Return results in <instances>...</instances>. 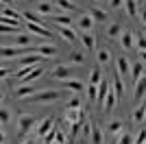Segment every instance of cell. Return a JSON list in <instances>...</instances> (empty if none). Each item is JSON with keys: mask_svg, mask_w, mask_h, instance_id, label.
<instances>
[{"mask_svg": "<svg viewBox=\"0 0 146 144\" xmlns=\"http://www.w3.org/2000/svg\"><path fill=\"white\" fill-rule=\"evenodd\" d=\"M31 98L35 103H55V101L61 98V92L59 90H44V92H39V94H33Z\"/></svg>", "mask_w": 146, "mask_h": 144, "instance_id": "cell-1", "label": "cell"}, {"mask_svg": "<svg viewBox=\"0 0 146 144\" xmlns=\"http://www.w3.org/2000/svg\"><path fill=\"white\" fill-rule=\"evenodd\" d=\"M33 127H35V118H33V116L20 114V118H18V135H26Z\"/></svg>", "mask_w": 146, "mask_h": 144, "instance_id": "cell-2", "label": "cell"}, {"mask_svg": "<svg viewBox=\"0 0 146 144\" xmlns=\"http://www.w3.org/2000/svg\"><path fill=\"white\" fill-rule=\"evenodd\" d=\"M26 29H29V33H35V35L44 37V39H50V31L44 29V24H35V22H26Z\"/></svg>", "mask_w": 146, "mask_h": 144, "instance_id": "cell-3", "label": "cell"}, {"mask_svg": "<svg viewBox=\"0 0 146 144\" xmlns=\"http://www.w3.org/2000/svg\"><path fill=\"white\" fill-rule=\"evenodd\" d=\"M50 77L57 79V81H68V79H70V68L59 63V66H55V70L50 72Z\"/></svg>", "mask_w": 146, "mask_h": 144, "instance_id": "cell-4", "label": "cell"}, {"mask_svg": "<svg viewBox=\"0 0 146 144\" xmlns=\"http://www.w3.org/2000/svg\"><path fill=\"white\" fill-rule=\"evenodd\" d=\"M2 59H11V57H15V55H22V53H26L24 50V46H2Z\"/></svg>", "mask_w": 146, "mask_h": 144, "instance_id": "cell-5", "label": "cell"}, {"mask_svg": "<svg viewBox=\"0 0 146 144\" xmlns=\"http://www.w3.org/2000/svg\"><path fill=\"white\" fill-rule=\"evenodd\" d=\"M94 24H96V20L92 18L90 13H85V15H81V18H79V29L85 31V33H90V31L94 29Z\"/></svg>", "mask_w": 146, "mask_h": 144, "instance_id": "cell-6", "label": "cell"}, {"mask_svg": "<svg viewBox=\"0 0 146 144\" xmlns=\"http://www.w3.org/2000/svg\"><path fill=\"white\" fill-rule=\"evenodd\" d=\"M52 118H44L42 122H39V125H37V135H39V138H44V135H46V133H50L52 131Z\"/></svg>", "mask_w": 146, "mask_h": 144, "instance_id": "cell-7", "label": "cell"}, {"mask_svg": "<svg viewBox=\"0 0 146 144\" xmlns=\"http://www.w3.org/2000/svg\"><path fill=\"white\" fill-rule=\"evenodd\" d=\"M133 37H135V35H131V31H122L120 44H122V48H124V50H131V48H133V44H135Z\"/></svg>", "mask_w": 146, "mask_h": 144, "instance_id": "cell-8", "label": "cell"}, {"mask_svg": "<svg viewBox=\"0 0 146 144\" xmlns=\"http://www.w3.org/2000/svg\"><path fill=\"white\" fill-rule=\"evenodd\" d=\"M144 94H146V74H144L142 79H137V81H135V94H133V98H135V101H140Z\"/></svg>", "mask_w": 146, "mask_h": 144, "instance_id": "cell-9", "label": "cell"}, {"mask_svg": "<svg viewBox=\"0 0 146 144\" xmlns=\"http://www.w3.org/2000/svg\"><path fill=\"white\" fill-rule=\"evenodd\" d=\"M107 94H109V85H107V81H100V85H98V98H96V105H105V101H107Z\"/></svg>", "mask_w": 146, "mask_h": 144, "instance_id": "cell-10", "label": "cell"}, {"mask_svg": "<svg viewBox=\"0 0 146 144\" xmlns=\"http://www.w3.org/2000/svg\"><path fill=\"white\" fill-rule=\"evenodd\" d=\"M63 118L68 122H79V120H83V109H66Z\"/></svg>", "mask_w": 146, "mask_h": 144, "instance_id": "cell-11", "label": "cell"}, {"mask_svg": "<svg viewBox=\"0 0 146 144\" xmlns=\"http://www.w3.org/2000/svg\"><path fill=\"white\" fill-rule=\"evenodd\" d=\"M59 33H61V37H66V42H70V44H74L79 39V35H76L74 29H70V26H59Z\"/></svg>", "mask_w": 146, "mask_h": 144, "instance_id": "cell-12", "label": "cell"}, {"mask_svg": "<svg viewBox=\"0 0 146 144\" xmlns=\"http://www.w3.org/2000/svg\"><path fill=\"white\" fill-rule=\"evenodd\" d=\"M39 55H44V57H52V55H57V46H52V44H42V46L35 48Z\"/></svg>", "mask_w": 146, "mask_h": 144, "instance_id": "cell-13", "label": "cell"}, {"mask_svg": "<svg viewBox=\"0 0 146 144\" xmlns=\"http://www.w3.org/2000/svg\"><path fill=\"white\" fill-rule=\"evenodd\" d=\"M144 77V63L142 61H135L133 66H131V79L133 81H137V79Z\"/></svg>", "mask_w": 146, "mask_h": 144, "instance_id": "cell-14", "label": "cell"}, {"mask_svg": "<svg viewBox=\"0 0 146 144\" xmlns=\"http://www.w3.org/2000/svg\"><path fill=\"white\" fill-rule=\"evenodd\" d=\"M42 57H44V55H26V57L20 59V63H22V66H39Z\"/></svg>", "mask_w": 146, "mask_h": 144, "instance_id": "cell-15", "label": "cell"}, {"mask_svg": "<svg viewBox=\"0 0 146 144\" xmlns=\"http://www.w3.org/2000/svg\"><path fill=\"white\" fill-rule=\"evenodd\" d=\"M79 39L83 42V46H85L87 50H94V48H96V44H94V37H92L90 33H85V31H83V33L79 35Z\"/></svg>", "mask_w": 146, "mask_h": 144, "instance_id": "cell-16", "label": "cell"}, {"mask_svg": "<svg viewBox=\"0 0 146 144\" xmlns=\"http://www.w3.org/2000/svg\"><path fill=\"white\" fill-rule=\"evenodd\" d=\"M118 72L120 74H131V63L127 57H118Z\"/></svg>", "mask_w": 146, "mask_h": 144, "instance_id": "cell-17", "label": "cell"}, {"mask_svg": "<svg viewBox=\"0 0 146 144\" xmlns=\"http://www.w3.org/2000/svg\"><path fill=\"white\" fill-rule=\"evenodd\" d=\"M63 87L76 94V92H81V90H83V83H81V81H72V79H68V81H63Z\"/></svg>", "mask_w": 146, "mask_h": 144, "instance_id": "cell-18", "label": "cell"}, {"mask_svg": "<svg viewBox=\"0 0 146 144\" xmlns=\"http://www.w3.org/2000/svg\"><path fill=\"white\" fill-rule=\"evenodd\" d=\"M92 142L94 144H103V129L98 125H92Z\"/></svg>", "mask_w": 146, "mask_h": 144, "instance_id": "cell-19", "label": "cell"}, {"mask_svg": "<svg viewBox=\"0 0 146 144\" xmlns=\"http://www.w3.org/2000/svg\"><path fill=\"white\" fill-rule=\"evenodd\" d=\"M124 7H127V13L131 18L140 15V13H137V0H124Z\"/></svg>", "mask_w": 146, "mask_h": 144, "instance_id": "cell-20", "label": "cell"}, {"mask_svg": "<svg viewBox=\"0 0 146 144\" xmlns=\"http://www.w3.org/2000/svg\"><path fill=\"white\" fill-rule=\"evenodd\" d=\"M13 94L18 96V98H24V96H33V94H35V90H33V87H29V85H22V87H18Z\"/></svg>", "mask_w": 146, "mask_h": 144, "instance_id": "cell-21", "label": "cell"}, {"mask_svg": "<svg viewBox=\"0 0 146 144\" xmlns=\"http://www.w3.org/2000/svg\"><path fill=\"white\" fill-rule=\"evenodd\" d=\"M144 118H146V105H140V107L135 109V114H133V122H144Z\"/></svg>", "mask_w": 146, "mask_h": 144, "instance_id": "cell-22", "label": "cell"}, {"mask_svg": "<svg viewBox=\"0 0 146 144\" xmlns=\"http://www.w3.org/2000/svg\"><path fill=\"white\" fill-rule=\"evenodd\" d=\"M113 87H116V96H122V92H124V83H122V79H120V72L118 74H113Z\"/></svg>", "mask_w": 146, "mask_h": 144, "instance_id": "cell-23", "label": "cell"}, {"mask_svg": "<svg viewBox=\"0 0 146 144\" xmlns=\"http://www.w3.org/2000/svg\"><path fill=\"white\" fill-rule=\"evenodd\" d=\"M42 74H44L42 66H35V68H33V72H31V74H29L26 79H22V81H24V83H31V81H35V79H39Z\"/></svg>", "mask_w": 146, "mask_h": 144, "instance_id": "cell-24", "label": "cell"}, {"mask_svg": "<svg viewBox=\"0 0 146 144\" xmlns=\"http://www.w3.org/2000/svg\"><path fill=\"white\" fill-rule=\"evenodd\" d=\"M107 129H109L111 138H116L118 133H122V122H120V120H113V122H109V127H107Z\"/></svg>", "mask_w": 146, "mask_h": 144, "instance_id": "cell-25", "label": "cell"}, {"mask_svg": "<svg viewBox=\"0 0 146 144\" xmlns=\"http://www.w3.org/2000/svg\"><path fill=\"white\" fill-rule=\"evenodd\" d=\"M122 35V29H120V24H111L109 29H107V37H109V39H113V37H120Z\"/></svg>", "mask_w": 146, "mask_h": 144, "instance_id": "cell-26", "label": "cell"}, {"mask_svg": "<svg viewBox=\"0 0 146 144\" xmlns=\"http://www.w3.org/2000/svg\"><path fill=\"white\" fill-rule=\"evenodd\" d=\"M96 57H98V63H100V66H105V63H109V61H111V53H109V50H105V48H103V50H98Z\"/></svg>", "mask_w": 146, "mask_h": 144, "instance_id": "cell-27", "label": "cell"}, {"mask_svg": "<svg viewBox=\"0 0 146 144\" xmlns=\"http://www.w3.org/2000/svg\"><path fill=\"white\" fill-rule=\"evenodd\" d=\"M90 15L96 20V22H105V20H107V13H105L103 9H96V7H94V9L90 11Z\"/></svg>", "mask_w": 146, "mask_h": 144, "instance_id": "cell-28", "label": "cell"}, {"mask_svg": "<svg viewBox=\"0 0 146 144\" xmlns=\"http://www.w3.org/2000/svg\"><path fill=\"white\" fill-rule=\"evenodd\" d=\"M100 68H94V70L90 72V85H100Z\"/></svg>", "mask_w": 146, "mask_h": 144, "instance_id": "cell-29", "label": "cell"}, {"mask_svg": "<svg viewBox=\"0 0 146 144\" xmlns=\"http://www.w3.org/2000/svg\"><path fill=\"white\" fill-rule=\"evenodd\" d=\"M55 5L59 7V9H63V11H74V9H76L72 0H57Z\"/></svg>", "mask_w": 146, "mask_h": 144, "instance_id": "cell-30", "label": "cell"}, {"mask_svg": "<svg viewBox=\"0 0 146 144\" xmlns=\"http://www.w3.org/2000/svg\"><path fill=\"white\" fill-rule=\"evenodd\" d=\"M79 131H83V120H79V122H70V135H72V140L79 135Z\"/></svg>", "mask_w": 146, "mask_h": 144, "instance_id": "cell-31", "label": "cell"}, {"mask_svg": "<svg viewBox=\"0 0 146 144\" xmlns=\"http://www.w3.org/2000/svg\"><path fill=\"white\" fill-rule=\"evenodd\" d=\"M116 103H118V96L113 94V92H109V94H107V101H105V105H103V109L107 111V109H111Z\"/></svg>", "mask_w": 146, "mask_h": 144, "instance_id": "cell-32", "label": "cell"}, {"mask_svg": "<svg viewBox=\"0 0 146 144\" xmlns=\"http://www.w3.org/2000/svg\"><path fill=\"white\" fill-rule=\"evenodd\" d=\"M2 18H13V20H20V18H22V13L13 11L11 7H5V9H2Z\"/></svg>", "mask_w": 146, "mask_h": 144, "instance_id": "cell-33", "label": "cell"}, {"mask_svg": "<svg viewBox=\"0 0 146 144\" xmlns=\"http://www.w3.org/2000/svg\"><path fill=\"white\" fill-rule=\"evenodd\" d=\"M87 98H90V103H96V98H98V85H87Z\"/></svg>", "mask_w": 146, "mask_h": 144, "instance_id": "cell-34", "label": "cell"}, {"mask_svg": "<svg viewBox=\"0 0 146 144\" xmlns=\"http://www.w3.org/2000/svg\"><path fill=\"white\" fill-rule=\"evenodd\" d=\"M33 68H35V66H22L18 72H15V77H18V79H26L31 72H33Z\"/></svg>", "mask_w": 146, "mask_h": 144, "instance_id": "cell-35", "label": "cell"}, {"mask_svg": "<svg viewBox=\"0 0 146 144\" xmlns=\"http://www.w3.org/2000/svg\"><path fill=\"white\" fill-rule=\"evenodd\" d=\"M37 11L44 13V15L52 13V2H39V5H37Z\"/></svg>", "mask_w": 146, "mask_h": 144, "instance_id": "cell-36", "label": "cell"}, {"mask_svg": "<svg viewBox=\"0 0 146 144\" xmlns=\"http://www.w3.org/2000/svg\"><path fill=\"white\" fill-rule=\"evenodd\" d=\"M31 42H33V39H31L29 33H26V35H18V37H15V44H18V46H31Z\"/></svg>", "mask_w": 146, "mask_h": 144, "instance_id": "cell-37", "label": "cell"}, {"mask_svg": "<svg viewBox=\"0 0 146 144\" xmlns=\"http://www.w3.org/2000/svg\"><path fill=\"white\" fill-rule=\"evenodd\" d=\"M50 20H55L59 26H70V18H68V15H52Z\"/></svg>", "mask_w": 146, "mask_h": 144, "instance_id": "cell-38", "label": "cell"}, {"mask_svg": "<svg viewBox=\"0 0 146 144\" xmlns=\"http://www.w3.org/2000/svg\"><path fill=\"white\" fill-rule=\"evenodd\" d=\"M118 144H133L131 133H129V131H122V133H120V140H118Z\"/></svg>", "mask_w": 146, "mask_h": 144, "instance_id": "cell-39", "label": "cell"}, {"mask_svg": "<svg viewBox=\"0 0 146 144\" xmlns=\"http://www.w3.org/2000/svg\"><path fill=\"white\" fill-rule=\"evenodd\" d=\"M70 61H72V63H83V61H85V57H83V55L81 53H76V50H74V53H70Z\"/></svg>", "mask_w": 146, "mask_h": 144, "instance_id": "cell-40", "label": "cell"}, {"mask_svg": "<svg viewBox=\"0 0 146 144\" xmlns=\"http://www.w3.org/2000/svg\"><path fill=\"white\" fill-rule=\"evenodd\" d=\"M55 140H57V129H55V127H52V131L44 135V144H52V142H55Z\"/></svg>", "mask_w": 146, "mask_h": 144, "instance_id": "cell-41", "label": "cell"}, {"mask_svg": "<svg viewBox=\"0 0 146 144\" xmlns=\"http://www.w3.org/2000/svg\"><path fill=\"white\" fill-rule=\"evenodd\" d=\"M68 109H81V101H79V96H72V98L68 101Z\"/></svg>", "mask_w": 146, "mask_h": 144, "instance_id": "cell-42", "label": "cell"}, {"mask_svg": "<svg viewBox=\"0 0 146 144\" xmlns=\"http://www.w3.org/2000/svg\"><path fill=\"white\" fill-rule=\"evenodd\" d=\"M133 144H146V129H142V131L137 133V135H135Z\"/></svg>", "mask_w": 146, "mask_h": 144, "instance_id": "cell-43", "label": "cell"}, {"mask_svg": "<svg viewBox=\"0 0 146 144\" xmlns=\"http://www.w3.org/2000/svg\"><path fill=\"white\" fill-rule=\"evenodd\" d=\"M0 31H2V35H7V33H18V26H9V24H2V26H0Z\"/></svg>", "mask_w": 146, "mask_h": 144, "instance_id": "cell-44", "label": "cell"}, {"mask_svg": "<svg viewBox=\"0 0 146 144\" xmlns=\"http://www.w3.org/2000/svg\"><path fill=\"white\" fill-rule=\"evenodd\" d=\"M135 37H137L135 42H137V46H140V50H146V35H135Z\"/></svg>", "mask_w": 146, "mask_h": 144, "instance_id": "cell-45", "label": "cell"}, {"mask_svg": "<svg viewBox=\"0 0 146 144\" xmlns=\"http://www.w3.org/2000/svg\"><path fill=\"white\" fill-rule=\"evenodd\" d=\"M0 122H2V125H7V122H9V111H7V109H2V111H0Z\"/></svg>", "mask_w": 146, "mask_h": 144, "instance_id": "cell-46", "label": "cell"}, {"mask_svg": "<svg viewBox=\"0 0 146 144\" xmlns=\"http://www.w3.org/2000/svg\"><path fill=\"white\" fill-rule=\"evenodd\" d=\"M87 133H92V127H90V122L83 120V135H87Z\"/></svg>", "mask_w": 146, "mask_h": 144, "instance_id": "cell-47", "label": "cell"}, {"mask_svg": "<svg viewBox=\"0 0 146 144\" xmlns=\"http://www.w3.org/2000/svg\"><path fill=\"white\" fill-rule=\"evenodd\" d=\"M9 72H11V70H7V68H2V70H0V79H2V81H5V79L9 77Z\"/></svg>", "mask_w": 146, "mask_h": 144, "instance_id": "cell-48", "label": "cell"}, {"mask_svg": "<svg viewBox=\"0 0 146 144\" xmlns=\"http://www.w3.org/2000/svg\"><path fill=\"white\" fill-rule=\"evenodd\" d=\"M57 142H66V135H63V131H57Z\"/></svg>", "mask_w": 146, "mask_h": 144, "instance_id": "cell-49", "label": "cell"}, {"mask_svg": "<svg viewBox=\"0 0 146 144\" xmlns=\"http://www.w3.org/2000/svg\"><path fill=\"white\" fill-rule=\"evenodd\" d=\"M140 61H142V63H146V50H140Z\"/></svg>", "mask_w": 146, "mask_h": 144, "instance_id": "cell-50", "label": "cell"}, {"mask_svg": "<svg viewBox=\"0 0 146 144\" xmlns=\"http://www.w3.org/2000/svg\"><path fill=\"white\" fill-rule=\"evenodd\" d=\"M140 20L146 24V9H142V11H140Z\"/></svg>", "mask_w": 146, "mask_h": 144, "instance_id": "cell-51", "label": "cell"}, {"mask_svg": "<svg viewBox=\"0 0 146 144\" xmlns=\"http://www.w3.org/2000/svg\"><path fill=\"white\" fill-rule=\"evenodd\" d=\"M111 5H113V7H120V5H124V0H111Z\"/></svg>", "mask_w": 146, "mask_h": 144, "instance_id": "cell-52", "label": "cell"}, {"mask_svg": "<svg viewBox=\"0 0 146 144\" xmlns=\"http://www.w3.org/2000/svg\"><path fill=\"white\" fill-rule=\"evenodd\" d=\"M22 144H33V142H31V140H26V142H22Z\"/></svg>", "mask_w": 146, "mask_h": 144, "instance_id": "cell-53", "label": "cell"}, {"mask_svg": "<svg viewBox=\"0 0 146 144\" xmlns=\"http://www.w3.org/2000/svg\"><path fill=\"white\" fill-rule=\"evenodd\" d=\"M52 144H63V142H57V140H55V142H52Z\"/></svg>", "mask_w": 146, "mask_h": 144, "instance_id": "cell-54", "label": "cell"}, {"mask_svg": "<svg viewBox=\"0 0 146 144\" xmlns=\"http://www.w3.org/2000/svg\"><path fill=\"white\" fill-rule=\"evenodd\" d=\"M96 2H100V0H96Z\"/></svg>", "mask_w": 146, "mask_h": 144, "instance_id": "cell-55", "label": "cell"}, {"mask_svg": "<svg viewBox=\"0 0 146 144\" xmlns=\"http://www.w3.org/2000/svg\"><path fill=\"white\" fill-rule=\"evenodd\" d=\"M144 122H146V118H144Z\"/></svg>", "mask_w": 146, "mask_h": 144, "instance_id": "cell-56", "label": "cell"}]
</instances>
